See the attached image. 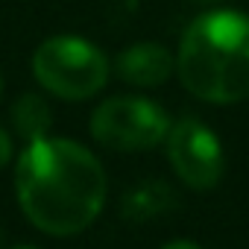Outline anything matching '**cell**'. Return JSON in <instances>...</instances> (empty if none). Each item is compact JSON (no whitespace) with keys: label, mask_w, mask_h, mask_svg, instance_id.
Returning a JSON list of instances; mask_svg holds the SVG:
<instances>
[{"label":"cell","mask_w":249,"mask_h":249,"mask_svg":"<svg viewBox=\"0 0 249 249\" xmlns=\"http://www.w3.org/2000/svg\"><path fill=\"white\" fill-rule=\"evenodd\" d=\"M167 159L173 173L191 191H211L223 176V147L196 117H182L167 132Z\"/></svg>","instance_id":"obj_5"},{"label":"cell","mask_w":249,"mask_h":249,"mask_svg":"<svg viewBox=\"0 0 249 249\" xmlns=\"http://www.w3.org/2000/svg\"><path fill=\"white\" fill-rule=\"evenodd\" d=\"M0 97H3V79H0Z\"/></svg>","instance_id":"obj_11"},{"label":"cell","mask_w":249,"mask_h":249,"mask_svg":"<svg viewBox=\"0 0 249 249\" xmlns=\"http://www.w3.org/2000/svg\"><path fill=\"white\" fill-rule=\"evenodd\" d=\"M33 73L62 100H88L108 82V59L85 38L56 36L36 50Z\"/></svg>","instance_id":"obj_3"},{"label":"cell","mask_w":249,"mask_h":249,"mask_svg":"<svg viewBox=\"0 0 249 249\" xmlns=\"http://www.w3.org/2000/svg\"><path fill=\"white\" fill-rule=\"evenodd\" d=\"M173 202L170 191L164 182H147L138 191L126 194V202H123V214L132 217V220H147L153 214H161L167 205Z\"/></svg>","instance_id":"obj_8"},{"label":"cell","mask_w":249,"mask_h":249,"mask_svg":"<svg viewBox=\"0 0 249 249\" xmlns=\"http://www.w3.org/2000/svg\"><path fill=\"white\" fill-rule=\"evenodd\" d=\"M15 249H36V246H15Z\"/></svg>","instance_id":"obj_12"},{"label":"cell","mask_w":249,"mask_h":249,"mask_svg":"<svg viewBox=\"0 0 249 249\" xmlns=\"http://www.w3.org/2000/svg\"><path fill=\"white\" fill-rule=\"evenodd\" d=\"M176 71L182 85L217 106L249 97V15L214 9L199 15L182 36Z\"/></svg>","instance_id":"obj_2"},{"label":"cell","mask_w":249,"mask_h":249,"mask_svg":"<svg viewBox=\"0 0 249 249\" xmlns=\"http://www.w3.org/2000/svg\"><path fill=\"white\" fill-rule=\"evenodd\" d=\"M161 249H202V246H196V243H191V240H173V243H167V246H161Z\"/></svg>","instance_id":"obj_10"},{"label":"cell","mask_w":249,"mask_h":249,"mask_svg":"<svg viewBox=\"0 0 249 249\" xmlns=\"http://www.w3.org/2000/svg\"><path fill=\"white\" fill-rule=\"evenodd\" d=\"M176 68V59L161 47V44H132L117 56V73L123 82L138 85V88H153L170 79Z\"/></svg>","instance_id":"obj_6"},{"label":"cell","mask_w":249,"mask_h":249,"mask_svg":"<svg viewBox=\"0 0 249 249\" xmlns=\"http://www.w3.org/2000/svg\"><path fill=\"white\" fill-rule=\"evenodd\" d=\"M12 123H15V129H18L21 138L38 141V138H47L53 114H50V106L38 94H24L12 106Z\"/></svg>","instance_id":"obj_7"},{"label":"cell","mask_w":249,"mask_h":249,"mask_svg":"<svg viewBox=\"0 0 249 249\" xmlns=\"http://www.w3.org/2000/svg\"><path fill=\"white\" fill-rule=\"evenodd\" d=\"M9 159H12V141H9V135L3 129H0V170L9 164Z\"/></svg>","instance_id":"obj_9"},{"label":"cell","mask_w":249,"mask_h":249,"mask_svg":"<svg viewBox=\"0 0 249 249\" xmlns=\"http://www.w3.org/2000/svg\"><path fill=\"white\" fill-rule=\"evenodd\" d=\"M170 132V117L144 97H111L91 114V135L106 150L144 153L159 147Z\"/></svg>","instance_id":"obj_4"},{"label":"cell","mask_w":249,"mask_h":249,"mask_svg":"<svg viewBox=\"0 0 249 249\" xmlns=\"http://www.w3.org/2000/svg\"><path fill=\"white\" fill-rule=\"evenodd\" d=\"M106 170L71 138L30 141L15 167V194L27 220L53 237L85 231L106 202Z\"/></svg>","instance_id":"obj_1"}]
</instances>
